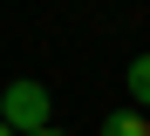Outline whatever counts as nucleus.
Masks as SVG:
<instances>
[{"mask_svg": "<svg viewBox=\"0 0 150 136\" xmlns=\"http://www.w3.org/2000/svg\"><path fill=\"white\" fill-rule=\"evenodd\" d=\"M41 136H62V129H41Z\"/></svg>", "mask_w": 150, "mask_h": 136, "instance_id": "39448f33", "label": "nucleus"}, {"mask_svg": "<svg viewBox=\"0 0 150 136\" xmlns=\"http://www.w3.org/2000/svg\"><path fill=\"white\" fill-rule=\"evenodd\" d=\"M48 109H55V102H48V89H41V82H28V75L0 89V123H7L14 136H41V129H48Z\"/></svg>", "mask_w": 150, "mask_h": 136, "instance_id": "f257e3e1", "label": "nucleus"}, {"mask_svg": "<svg viewBox=\"0 0 150 136\" xmlns=\"http://www.w3.org/2000/svg\"><path fill=\"white\" fill-rule=\"evenodd\" d=\"M103 136H150V116H143V109H109V116H103Z\"/></svg>", "mask_w": 150, "mask_h": 136, "instance_id": "f03ea898", "label": "nucleus"}, {"mask_svg": "<svg viewBox=\"0 0 150 136\" xmlns=\"http://www.w3.org/2000/svg\"><path fill=\"white\" fill-rule=\"evenodd\" d=\"M0 136H14V129H7V123H0Z\"/></svg>", "mask_w": 150, "mask_h": 136, "instance_id": "20e7f679", "label": "nucleus"}, {"mask_svg": "<svg viewBox=\"0 0 150 136\" xmlns=\"http://www.w3.org/2000/svg\"><path fill=\"white\" fill-rule=\"evenodd\" d=\"M130 102L150 116V54H137V61H130Z\"/></svg>", "mask_w": 150, "mask_h": 136, "instance_id": "7ed1b4c3", "label": "nucleus"}]
</instances>
